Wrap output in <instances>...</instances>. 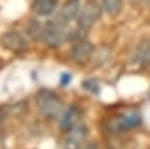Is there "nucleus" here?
<instances>
[{
    "instance_id": "nucleus-1",
    "label": "nucleus",
    "mask_w": 150,
    "mask_h": 149,
    "mask_svg": "<svg viewBox=\"0 0 150 149\" xmlns=\"http://www.w3.org/2000/svg\"><path fill=\"white\" fill-rule=\"evenodd\" d=\"M36 103L38 107L40 114L44 118L48 119H55L59 115L63 114V101L53 90L49 89H42L37 93Z\"/></svg>"
},
{
    "instance_id": "nucleus-2",
    "label": "nucleus",
    "mask_w": 150,
    "mask_h": 149,
    "mask_svg": "<svg viewBox=\"0 0 150 149\" xmlns=\"http://www.w3.org/2000/svg\"><path fill=\"white\" fill-rule=\"evenodd\" d=\"M139 125H142V115L138 111H130L127 114H122L120 116H116V118L111 119L108 122L107 129L111 131V133H123V131H127V130L135 129L138 127Z\"/></svg>"
},
{
    "instance_id": "nucleus-3",
    "label": "nucleus",
    "mask_w": 150,
    "mask_h": 149,
    "mask_svg": "<svg viewBox=\"0 0 150 149\" xmlns=\"http://www.w3.org/2000/svg\"><path fill=\"white\" fill-rule=\"evenodd\" d=\"M67 38L66 34V25L60 24L59 21H48L44 24V31H42V38L45 44L49 47H59L64 43V40Z\"/></svg>"
},
{
    "instance_id": "nucleus-4",
    "label": "nucleus",
    "mask_w": 150,
    "mask_h": 149,
    "mask_svg": "<svg viewBox=\"0 0 150 149\" xmlns=\"http://www.w3.org/2000/svg\"><path fill=\"white\" fill-rule=\"evenodd\" d=\"M101 16V6L94 0H89L78 14V26L81 30L86 31L96 25Z\"/></svg>"
},
{
    "instance_id": "nucleus-5",
    "label": "nucleus",
    "mask_w": 150,
    "mask_h": 149,
    "mask_svg": "<svg viewBox=\"0 0 150 149\" xmlns=\"http://www.w3.org/2000/svg\"><path fill=\"white\" fill-rule=\"evenodd\" d=\"M0 44L4 49L14 53H23L29 49V43L18 31H6L0 37Z\"/></svg>"
},
{
    "instance_id": "nucleus-6",
    "label": "nucleus",
    "mask_w": 150,
    "mask_h": 149,
    "mask_svg": "<svg viewBox=\"0 0 150 149\" xmlns=\"http://www.w3.org/2000/svg\"><path fill=\"white\" fill-rule=\"evenodd\" d=\"M94 52V45L87 40H78L71 49V58L78 64H86Z\"/></svg>"
},
{
    "instance_id": "nucleus-7",
    "label": "nucleus",
    "mask_w": 150,
    "mask_h": 149,
    "mask_svg": "<svg viewBox=\"0 0 150 149\" xmlns=\"http://www.w3.org/2000/svg\"><path fill=\"white\" fill-rule=\"evenodd\" d=\"M81 11V3L79 0H67L62 6L59 14L56 16V21H59L60 24L68 25L71 21L78 18V14Z\"/></svg>"
},
{
    "instance_id": "nucleus-8",
    "label": "nucleus",
    "mask_w": 150,
    "mask_h": 149,
    "mask_svg": "<svg viewBox=\"0 0 150 149\" xmlns=\"http://www.w3.org/2000/svg\"><path fill=\"white\" fill-rule=\"evenodd\" d=\"M81 119H82V111L78 107H70L62 114L60 129L63 131H71L74 127H76L81 123Z\"/></svg>"
},
{
    "instance_id": "nucleus-9",
    "label": "nucleus",
    "mask_w": 150,
    "mask_h": 149,
    "mask_svg": "<svg viewBox=\"0 0 150 149\" xmlns=\"http://www.w3.org/2000/svg\"><path fill=\"white\" fill-rule=\"evenodd\" d=\"M86 134H87L86 125L79 123L76 127H74V129L70 131L68 137L66 138V141H64V149H79L82 146L83 141H85Z\"/></svg>"
},
{
    "instance_id": "nucleus-10",
    "label": "nucleus",
    "mask_w": 150,
    "mask_h": 149,
    "mask_svg": "<svg viewBox=\"0 0 150 149\" xmlns=\"http://www.w3.org/2000/svg\"><path fill=\"white\" fill-rule=\"evenodd\" d=\"M59 6V0H33L32 10L38 16L52 15Z\"/></svg>"
},
{
    "instance_id": "nucleus-11",
    "label": "nucleus",
    "mask_w": 150,
    "mask_h": 149,
    "mask_svg": "<svg viewBox=\"0 0 150 149\" xmlns=\"http://www.w3.org/2000/svg\"><path fill=\"white\" fill-rule=\"evenodd\" d=\"M101 7L104 8V11L107 12L108 15L116 16L119 12L122 11L123 0H103Z\"/></svg>"
},
{
    "instance_id": "nucleus-12",
    "label": "nucleus",
    "mask_w": 150,
    "mask_h": 149,
    "mask_svg": "<svg viewBox=\"0 0 150 149\" xmlns=\"http://www.w3.org/2000/svg\"><path fill=\"white\" fill-rule=\"evenodd\" d=\"M82 86L85 88L87 92H90L91 94H96V96H98L100 92H101V88H100V85L94 79H85L82 82Z\"/></svg>"
},
{
    "instance_id": "nucleus-13",
    "label": "nucleus",
    "mask_w": 150,
    "mask_h": 149,
    "mask_svg": "<svg viewBox=\"0 0 150 149\" xmlns=\"http://www.w3.org/2000/svg\"><path fill=\"white\" fill-rule=\"evenodd\" d=\"M71 79H72V75L70 73H63V74L60 75V83L63 86H67L68 83L71 82Z\"/></svg>"
},
{
    "instance_id": "nucleus-14",
    "label": "nucleus",
    "mask_w": 150,
    "mask_h": 149,
    "mask_svg": "<svg viewBox=\"0 0 150 149\" xmlns=\"http://www.w3.org/2000/svg\"><path fill=\"white\" fill-rule=\"evenodd\" d=\"M85 149H100L98 145L96 144V142H91V144H89V145L85 146Z\"/></svg>"
}]
</instances>
